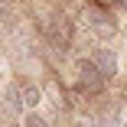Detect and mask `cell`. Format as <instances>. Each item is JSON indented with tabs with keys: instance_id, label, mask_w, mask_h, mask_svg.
Returning <instances> with one entry per match:
<instances>
[{
	"instance_id": "1",
	"label": "cell",
	"mask_w": 127,
	"mask_h": 127,
	"mask_svg": "<svg viewBox=\"0 0 127 127\" xmlns=\"http://www.w3.org/2000/svg\"><path fill=\"white\" fill-rule=\"evenodd\" d=\"M82 20H85V26H88L95 36H101V39H114V36H117V30H121V23H117L114 10L101 7V3H85Z\"/></svg>"
},
{
	"instance_id": "2",
	"label": "cell",
	"mask_w": 127,
	"mask_h": 127,
	"mask_svg": "<svg viewBox=\"0 0 127 127\" xmlns=\"http://www.w3.org/2000/svg\"><path fill=\"white\" fill-rule=\"evenodd\" d=\"M42 33L56 49H68L72 46V20L65 13H49L42 20Z\"/></svg>"
},
{
	"instance_id": "3",
	"label": "cell",
	"mask_w": 127,
	"mask_h": 127,
	"mask_svg": "<svg viewBox=\"0 0 127 127\" xmlns=\"http://www.w3.org/2000/svg\"><path fill=\"white\" fill-rule=\"evenodd\" d=\"M75 75H78V88L85 95H101L104 91V75H101V68L91 62V59H82L78 65H75Z\"/></svg>"
},
{
	"instance_id": "4",
	"label": "cell",
	"mask_w": 127,
	"mask_h": 127,
	"mask_svg": "<svg viewBox=\"0 0 127 127\" xmlns=\"http://www.w3.org/2000/svg\"><path fill=\"white\" fill-rule=\"evenodd\" d=\"M91 62L101 68L104 78H114V75H117V52H114V49H108V46L95 49V52H91Z\"/></svg>"
},
{
	"instance_id": "5",
	"label": "cell",
	"mask_w": 127,
	"mask_h": 127,
	"mask_svg": "<svg viewBox=\"0 0 127 127\" xmlns=\"http://www.w3.org/2000/svg\"><path fill=\"white\" fill-rule=\"evenodd\" d=\"M20 95H23V108H36L39 101H42V91H39L36 85H23Z\"/></svg>"
},
{
	"instance_id": "6",
	"label": "cell",
	"mask_w": 127,
	"mask_h": 127,
	"mask_svg": "<svg viewBox=\"0 0 127 127\" xmlns=\"http://www.w3.org/2000/svg\"><path fill=\"white\" fill-rule=\"evenodd\" d=\"M23 127H49V121L36 111V108H26V117H23Z\"/></svg>"
}]
</instances>
